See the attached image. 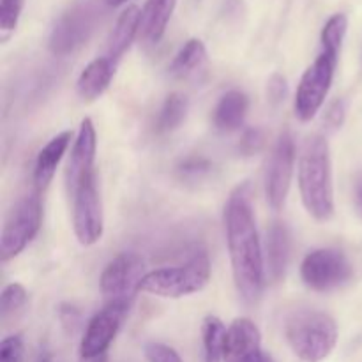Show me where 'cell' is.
Returning a JSON list of instances; mask_svg holds the SVG:
<instances>
[{"mask_svg":"<svg viewBox=\"0 0 362 362\" xmlns=\"http://www.w3.org/2000/svg\"><path fill=\"white\" fill-rule=\"evenodd\" d=\"M265 145V134L264 131L258 129V127H250L243 133L240 136L239 145H237V151L244 158H250V156L258 154V152L264 148Z\"/></svg>","mask_w":362,"mask_h":362,"instance_id":"cell-27","label":"cell"},{"mask_svg":"<svg viewBox=\"0 0 362 362\" xmlns=\"http://www.w3.org/2000/svg\"><path fill=\"white\" fill-rule=\"evenodd\" d=\"M250 108V99L244 92L230 90L219 99L214 110V126L223 133H232L244 124Z\"/></svg>","mask_w":362,"mask_h":362,"instance_id":"cell-20","label":"cell"},{"mask_svg":"<svg viewBox=\"0 0 362 362\" xmlns=\"http://www.w3.org/2000/svg\"><path fill=\"white\" fill-rule=\"evenodd\" d=\"M106 4H108V6H112V7H117V6H122V4H126L127 0H105Z\"/></svg>","mask_w":362,"mask_h":362,"instance_id":"cell-35","label":"cell"},{"mask_svg":"<svg viewBox=\"0 0 362 362\" xmlns=\"http://www.w3.org/2000/svg\"><path fill=\"white\" fill-rule=\"evenodd\" d=\"M211 281V260L207 253H198L179 267L156 269L147 272L140 283V292L163 299H180L202 292Z\"/></svg>","mask_w":362,"mask_h":362,"instance_id":"cell-4","label":"cell"},{"mask_svg":"<svg viewBox=\"0 0 362 362\" xmlns=\"http://www.w3.org/2000/svg\"><path fill=\"white\" fill-rule=\"evenodd\" d=\"M285 336L300 361L322 362L331 356L338 343V325L324 311L299 310L286 318Z\"/></svg>","mask_w":362,"mask_h":362,"instance_id":"cell-3","label":"cell"},{"mask_svg":"<svg viewBox=\"0 0 362 362\" xmlns=\"http://www.w3.org/2000/svg\"><path fill=\"white\" fill-rule=\"evenodd\" d=\"M207 62V48L200 39H189L170 64V74L175 78H187L200 71Z\"/></svg>","mask_w":362,"mask_h":362,"instance_id":"cell-21","label":"cell"},{"mask_svg":"<svg viewBox=\"0 0 362 362\" xmlns=\"http://www.w3.org/2000/svg\"><path fill=\"white\" fill-rule=\"evenodd\" d=\"M262 362H274V361H272V357H271V356H269V354H267V356H265V359H264V361H262Z\"/></svg>","mask_w":362,"mask_h":362,"instance_id":"cell-36","label":"cell"},{"mask_svg":"<svg viewBox=\"0 0 362 362\" xmlns=\"http://www.w3.org/2000/svg\"><path fill=\"white\" fill-rule=\"evenodd\" d=\"M27 290L20 283H11L4 288L2 296H0V315L6 320L9 315L16 313L18 310L25 306L27 303Z\"/></svg>","mask_w":362,"mask_h":362,"instance_id":"cell-25","label":"cell"},{"mask_svg":"<svg viewBox=\"0 0 362 362\" xmlns=\"http://www.w3.org/2000/svg\"><path fill=\"white\" fill-rule=\"evenodd\" d=\"M225 226L235 288L244 303L253 304L264 290L265 258L246 184L237 186L230 194L225 207Z\"/></svg>","mask_w":362,"mask_h":362,"instance_id":"cell-1","label":"cell"},{"mask_svg":"<svg viewBox=\"0 0 362 362\" xmlns=\"http://www.w3.org/2000/svg\"><path fill=\"white\" fill-rule=\"evenodd\" d=\"M59 313V320L62 324L64 331L69 336H74L81 329V322H83V317H81V311L78 310L76 306L69 303H62L57 310Z\"/></svg>","mask_w":362,"mask_h":362,"instance_id":"cell-28","label":"cell"},{"mask_svg":"<svg viewBox=\"0 0 362 362\" xmlns=\"http://www.w3.org/2000/svg\"><path fill=\"white\" fill-rule=\"evenodd\" d=\"M338 57L322 52L313 64L304 71L296 94V115L303 122L313 119L320 112L334 78Z\"/></svg>","mask_w":362,"mask_h":362,"instance_id":"cell-6","label":"cell"},{"mask_svg":"<svg viewBox=\"0 0 362 362\" xmlns=\"http://www.w3.org/2000/svg\"><path fill=\"white\" fill-rule=\"evenodd\" d=\"M346 117V103L345 99H336L329 105L327 112H325L324 122L329 129H339L345 122Z\"/></svg>","mask_w":362,"mask_h":362,"instance_id":"cell-32","label":"cell"},{"mask_svg":"<svg viewBox=\"0 0 362 362\" xmlns=\"http://www.w3.org/2000/svg\"><path fill=\"white\" fill-rule=\"evenodd\" d=\"M35 362H52V354L46 352V350H42V352L39 354L37 361H35Z\"/></svg>","mask_w":362,"mask_h":362,"instance_id":"cell-34","label":"cell"},{"mask_svg":"<svg viewBox=\"0 0 362 362\" xmlns=\"http://www.w3.org/2000/svg\"><path fill=\"white\" fill-rule=\"evenodd\" d=\"M95 148H98V134L94 124L90 119H83L66 168V186L69 194H73L94 173Z\"/></svg>","mask_w":362,"mask_h":362,"instance_id":"cell-13","label":"cell"},{"mask_svg":"<svg viewBox=\"0 0 362 362\" xmlns=\"http://www.w3.org/2000/svg\"><path fill=\"white\" fill-rule=\"evenodd\" d=\"M346 30H349V18H346V14L338 13L329 18L327 23L324 25V30H322V48H324L322 52L339 57Z\"/></svg>","mask_w":362,"mask_h":362,"instance_id":"cell-24","label":"cell"},{"mask_svg":"<svg viewBox=\"0 0 362 362\" xmlns=\"http://www.w3.org/2000/svg\"><path fill=\"white\" fill-rule=\"evenodd\" d=\"M359 194H361V204H362V180H361V186H359Z\"/></svg>","mask_w":362,"mask_h":362,"instance_id":"cell-37","label":"cell"},{"mask_svg":"<svg viewBox=\"0 0 362 362\" xmlns=\"http://www.w3.org/2000/svg\"><path fill=\"white\" fill-rule=\"evenodd\" d=\"M94 21V13L87 6H76L64 13L49 35V49L60 57L73 53L87 42Z\"/></svg>","mask_w":362,"mask_h":362,"instance_id":"cell-12","label":"cell"},{"mask_svg":"<svg viewBox=\"0 0 362 362\" xmlns=\"http://www.w3.org/2000/svg\"><path fill=\"white\" fill-rule=\"evenodd\" d=\"M127 311H129V308L126 306L106 304L105 310L99 311V313L88 322L80 345L81 359L95 361L105 357L106 350L110 349L112 341L115 339L117 332H119Z\"/></svg>","mask_w":362,"mask_h":362,"instance_id":"cell-11","label":"cell"},{"mask_svg":"<svg viewBox=\"0 0 362 362\" xmlns=\"http://www.w3.org/2000/svg\"><path fill=\"white\" fill-rule=\"evenodd\" d=\"M354 274L349 258L338 250H315L306 255L300 265L304 285L315 292H331L350 281Z\"/></svg>","mask_w":362,"mask_h":362,"instance_id":"cell-8","label":"cell"},{"mask_svg":"<svg viewBox=\"0 0 362 362\" xmlns=\"http://www.w3.org/2000/svg\"><path fill=\"white\" fill-rule=\"evenodd\" d=\"M25 0H0V32L2 41H6L18 27Z\"/></svg>","mask_w":362,"mask_h":362,"instance_id":"cell-26","label":"cell"},{"mask_svg":"<svg viewBox=\"0 0 362 362\" xmlns=\"http://www.w3.org/2000/svg\"><path fill=\"white\" fill-rule=\"evenodd\" d=\"M141 23V9L138 6H127L117 18V23L113 27L108 39V59L113 62H119L124 53L133 45L134 37L140 34Z\"/></svg>","mask_w":362,"mask_h":362,"instance_id":"cell-17","label":"cell"},{"mask_svg":"<svg viewBox=\"0 0 362 362\" xmlns=\"http://www.w3.org/2000/svg\"><path fill=\"white\" fill-rule=\"evenodd\" d=\"M23 357V339L20 334L7 336L0 343V362H21Z\"/></svg>","mask_w":362,"mask_h":362,"instance_id":"cell-30","label":"cell"},{"mask_svg":"<svg viewBox=\"0 0 362 362\" xmlns=\"http://www.w3.org/2000/svg\"><path fill=\"white\" fill-rule=\"evenodd\" d=\"M267 354L262 350V334L253 320L235 318L226 329L225 362H262Z\"/></svg>","mask_w":362,"mask_h":362,"instance_id":"cell-14","label":"cell"},{"mask_svg":"<svg viewBox=\"0 0 362 362\" xmlns=\"http://www.w3.org/2000/svg\"><path fill=\"white\" fill-rule=\"evenodd\" d=\"M71 197H73V228L78 243L83 246L99 243L105 230V218H103V204L95 173H92Z\"/></svg>","mask_w":362,"mask_h":362,"instance_id":"cell-9","label":"cell"},{"mask_svg":"<svg viewBox=\"0 0 362 362\" xmlns=\"http://www.w3.org/2000/svg\"><path fill=\"white\" fill-rule=\"evenodd\" d=\"M115 66L117 64L110 60L108 57H99V59L92 60L88 66H85L80 78H78V95L83 101H94L99 95L105 94L113 74H115Z\"/></svg>","mask_w":362,"mask_h":362,"instance_id":"cell-18","label":"cell"},{"mask_svg":"<svg viewBox=\"0 0 362 362\" xmlns=\"http://www.w3.org/2000/svg\"><path fill=\"white\" fill-rule=\"evenodd\" d=\"M202 336H204V362H221L225 356V324L214 315H209L202 325Z\"/></svg>","mask_w":362,"mask_h":362,"instance_id":"cell-22","label":"cell"},{"mask_svg":"<svg viewBox=\"0 0 362 362\" xmlns=\"http://www.w3.org/2000/svg\"><path fill=\"white\" fill-rule=\"evenodd\" d=\"M286 92H288V85H286L285 76L281 74H272L267 81V95H269V101L272 105H278V103L285 101L286 98Z\"/></svg>","mask_w":362,"mask_h":362,"instance_id":"cell-33","label":"cell"},{"mask_svg":"<svg viewBox=\"0 0 362 362\" xmlns=\"http://www.w3.org/2000/svg\"><path fill=\"white\" fill-rule=\"evenodd\" d=\"M212 165L209 159L202 158V156H194V158H187L186 161H182L179 165V173L182 179H200V177H204L205 173L211 172Z\"/></svg>","mask_w":362,"mask_h":362,"instance_id":"cell-29","label":"cell"},{"mask_svg":"<svg viewBox=\"0 0 362 362\" xmlns=\"http://www.w3.org/2000/svg\"><path fill=\"white\" fill-rule=\"evenodd\" d=\"M144 262L134 253H122L113 258L103 271L99 286L105 296L106 304H119L131 308L140 283L144 279Z\"/></svg>","mask_w":362,"mask_h":362,"instance_id":"cell-7","label":"cell"},{"mask_svg":"<svg viewBox=\"0 0 362 362\" xmlns=\"http://www.w3.org/2000/svg\"><path fill=\"white\" fill-rule=\"evenodd\" d=\"M297 179L306 211L318 221H327L334 214V187L329 144L320 134L304 140L297 161Z\"/></svg>","mask_w":362,"mask_h":362,"instance_id":"cell-2","label":"cell"},{"mask_svg":"<svg viewBox=\"0 0 362 362\" xmlns=\"http://www.w3.org/2000/svg\"><path fill=\"white\" fill-rule=\"evenodd\" d=\"M177 0H147L141 9L140 35L147 45H158L165 35Z\"/></svg>","mask_w":362,"mask_h":362,"instance_id":"cell-19","label":"cell"},{"mask_svg":"<svg viewBox=\"0 0 362 362\" xmlns=\"http://www.w3.org/2000/svg\"><path fill=\"white\" fill-rule=\"evenodd\" d=\"M71 140H73V131H64V133L53 136L52 140L39 151L34 166L35 193L41 194L42 191L49 186V182H52L53 175H55L57 172V166L62 161Z\"/></svg>","mask_w":362,"mask_h":362,"instance_id":"cell-16","label":"cell"},{"mask_svg":"<svg viewBox=\"0 0 362 362\" xmlns=\"http://www.w3.org/2000/svg\"><path fill=\"white\" fill-rule=\"evenodd\" d=\"M42 223V204L39 193H32L18 202L11 211L2 237H0V258L2 262L18 257L30 240L37 235Z\"/></svg>","mask_w":362,"mask_h":362,"instance_id":"cell-5","label":"cell"},{"mask_svg":"<svg viewBox=\"0 0 362 362\" xmlns=\"http://www.w3.org/2000/svg\"><path fill=\"white\" fill-rule=\"evenodd\" d=\"M187 106H189V103H187L186 95L179 94V92L170 94L163 103L158 120H156L158 133H170V131L177 129L186 119Z\"/></svg>","mask_w":362,"mask_h":362,"instance_id":"cell-23","label":"cell"},{"mask_svg":"<svg viewBox=\"0 0 362 362\" xmlns=\"http://www.w3.org/2000/svg\"><path fill=\"white\" fill-rule=\"evenodd\" d=\"M145 357L148 362H182L179 354L172 346L163 345V343H147Z\"/></svg>","mask_w":362,"mask_h":362,"instance_id":"cell-31","label":"cell"},{"mask_svg":"<svg viewBox=\"0 0 362 362\" xmlns=\"http://www.w3.org/2000/svg\"><path fill=\"white\" fill-rule=\"evenodd\" d=\"M296 163V144L288 131L281 133L272 151L265 172V194L271 209L281 211L288 197Z\"/></svg>","mask_w":362,"mask_h":362,"instance_id":"cell-10","label":"cell"},{"mask_svg":"<svg viewBox=\"0 0 362 362\" xmlns=\"http://www.w3.org/2000/svg\"><path fill=\"white\" fill-rule=\"evenodd\" d=\"M290 250H292V240L286 225L279 221L272 223L265 240V276L272 283H278L285 278Z\"/></svg>","mask_w":362,"mask_h":362,"instance_id":"cell-15","label":"cell"}]
</instances>
